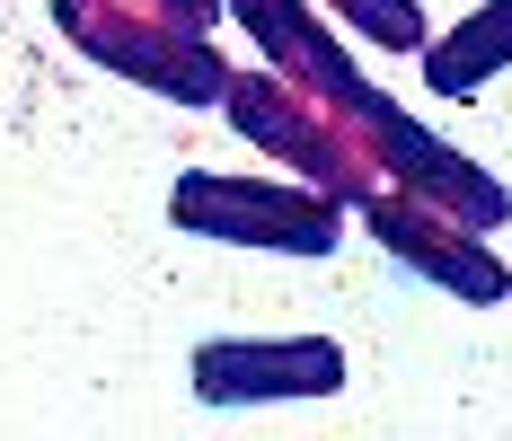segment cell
Instances as JSON below:
<instances>
[{"mask_svg": "<svg viewBox=\"0 0 512 441\" xmlns=\"http://www.w3.org/2000/svg\"><path fill=\"white\" fill-rule=\"evenodd\" d=\"M221 115H230L265 159H283L301 186H318V195L362 203L371 186H380V159H371V142H362V115H345V106L292 89L283 71H230Z\"/></svg>", "mask_w": 512, "mask_h": 441, "instance_id": "1", "label": "cell"}, {"mask_svg": "<svg viewBox=\"0 0 512 441\" xmlns=\"http://www.w3.org/2000/svg\"><path fill=\"white\" fill-rule=\"evenodd\" d=\"M53 27L89 62H106L115 80L159 89V98H177V106H221V89H230V62L195 27L159 18L151 0H53Z\"/></svg>", "mask_w": 512, "mask_h": 441, "instance_id": "2", "label": "cell"}, {"mask_svg": "<svg viewBox=\"0 0 512 441\" xmlns=\"http://www.w3.org/2000/svg\"><path fill=\"white\" fill-rule=\"evenodd\" d=\"M168 221L221 247H274V256H327L345 239V203L318 186H265V177H221V168H186L168 186Z\"/></svg>", "mask_w": 512, "mask_h": 441, "instance_id": "3", "label": "cell"}, {"mask_svg": "<svg viewBox=\"0 0 512 441\" xmlns=\"http://www.w3.org/2000/svg\"><path fill=\"white\" fill-rule=\"evenodd\" d=\"M362 230L389 247L398 265H415L433 292H460L468 309L512 300V265H495V256H486V230L451 221L442 203L407 195V186H371V195H362Z\"/></svg>", "mask_w": 512, "mask_h": 441, "instance_id": "4", "label": "cell"}, {"mask_svg": "<svg viewBox=\"0 0 512 441\" xmlns=\"http://www.w3.org/2000/svg\"><path fill=\"white\" fill-rule=\"evenodd\" d=\"M362 142H371V159H380V186H407V195L442 203V212L468 221V230H504V221H512L504 177H486L468 150H451L442 133H424L407 106L380 98L371 115H362Z\"/></svg>", "mask_w": 512, "mask_h": 441, "instance_id": "5", "label": "cell"}, {"mask_svg": "<svg viewBox=\"0 0 512 441\" xmlns=\"http://www.w3.org/2000/svg\"><path fill=\"white\" fill-rule=\"evenodd\" d=\"M186 380L204 406H283V397H336L345 344L327 336H212L195 344Z\"/></svg>", "mask_w": 512, "mask_h": 441, "instance_id": "6", "label": "cell"}, {"mask_svg": "<svg viewBox=\"0 0 512 441\" xmlns=\"http://www.w3.org/2000/svg\"><path fill=\"white\" fill-rule=\"evenodd\" d=\"M221 9H239V27H248V45L292 80V89H309V98L345 106V115H371L380 106V89L362 80L354 62H345V45L327 36V18H318V0H221Z\"/></svg>", "mask_w": 512, "mask_h": 441, "instance_id": "7", "label": "cell"}, {"mask_svg": "<svg viewBox=\"0 0 512 441\" xmlns=\"http://www.w3.org/2000/svg\"><path fill=\"white\" fill-rule=\"evenodd\" d=\"M495 71H512V0H486L451 36H424V80L433 98H477Z\"/></svg>", "mask_w": 512, "mask_h": 441, "instance_id": "8", "label": "cell"}, {"mask_svg": "<svg viewBox=\"0 0 512 441\" xmlns=\"http://www.w3.org/2000/svg\"><path fill=\"white\" fill-rule=\"evenodd\" d=\"M345 27H362L371 45H389V53H424V9L415 0H327Z\"/></svg>", "mask_w": 512, "mask_h": 441, "instance_id": "9", "label": "cell"}, {"mask_svg": "<svg viewBox=\"0 0 512 441\" xmlns=\"http://www.w3.org/2000/svg\"><path fill=\"white\" fill-rule=\"evenodd\" d=\"M159 18H177V27H195V36H212V18H221V0H151Z\"/></svg>", "mask_w": 512, "mask_h": 441, "instance_id": "10", "label": "cell"}]
</instances>
